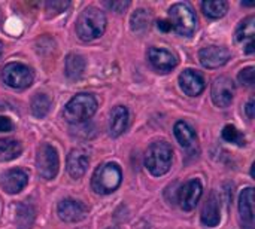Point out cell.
I'll use <instances>...</instances> for the list:
<instances>
[{
    "instance_id": "1",
    "label": "cell",
    "mask_w": 255,
    "mask_h": 229,
    "mask_svg": "<svg viewBox=\"0 0 255 229\" xmlns=\"http://www.w3.org/2000/svg\"><path fill=\"white\" fill-rule=\"evenodd\" d=\"M106 30V16L105 13L93 6L85 7L76 21V33L81 40L90 42L99 39Z\"/></svg>"
},
{
    "instance_id": "2",
    "label": "cell",
    "mask_w": 255,
    "mask_h": 229,
    "mask_svg": "<svg viewBox=\"0 0 255 229\" xmlns=\"http://www.w3.org/2000/svg\"><path fill=\"white\" fill-rule=\"evenodd\" d=\"M173 151L166 142L152 143L145 153V167L152 176H163L170 170Z\"/></svg>"
},
{
    "instance_id": "3",
    "label": "cell",
    "mask_w": 255,
    "mask_h": 229,
    "mask_svg": "<svg viewBox=\"0 0 255 229\" xmlns=\"http://www.w3.org/2000/svg\"><path fill=\"white\" fill-rule=\"evenodd\" d=\"M97 110V100L91 94L75 95L64 107L63 116L70 124H84Z\"/></svg>"
},
{
    "instance_id": "4",
    "label": "cell",
    "mask_w": 255,
    "mask_h": 229,
    "mask_svg": "<svg viewBox=\"0 0 255 229\" xmlns=\"http://www.w3.org/2000/svg\"><path fill=\"white\" fill-rule=\"evenodd\" d=\"M121 185V170L117 164L108 162L96 168L93 179H91V188L96 194L108 195L118 189Z\"/></svg>"
},
{
    "instance_id": "5",
    "label": "cell",
    "mask_w": 255,
    "mask_h": 229,
    "mask_svg": "<svg viewBox=\"0 0 255 229\" xmlns=\"http://www.w3.org/2000/svg\"><path fill=\"white\" fill-rule=\"evenodd\" d=\"M172 28L179 36H191L197 27V18L187 3H175L169 9Z\"/></svg>"
},
{
    "instance_id": "6",
    "label": "cell",
    "mask_w": 255,
    "mask_h": 229,
    "mask_svg": "<svg viewBox=\"0 0 255 229\" xmlns=\"http://www.w3.org/2000/svg\"><path fill=\"white\" fill-rule=\"evenodd\" d=\"M36 167H37V173L45 180H52L57 176L60 161H58V155L54 146L48 143L39 146L37 155H36Z\"/></svg>"
},
{
    "instance_id": "7",
    "label": "cell",
    "mask_w": 255,
    "mask_h": 229,
    "mask_svg": "<svg viewBox=\"0 0 255 229\" xmlns=\"http://www.w3.org/2000/svg\"><path fill=\"white\" fill-rule=\"evenodd\" d=\"M1 80L10 88L24 89L31 85L33 73L21 63H9L1 69Z\"/></svg>"
},
{
    "instance_id": "8",
    "label": "cell",
    "mask_w": 255,
    "mask_h": 229,
    "mask_svg": "<svg viewBox=\"0 0 255 229\" xmlns=\"http://www.w3.org/2000/svg\"><path fill=\"white\" fill-rule=\"evenodd\" d=\"M211 95H212V101H214L215 106H218L221 109H226L233 101V97H235V83L232 82V79H229L226 76L218 77V79H215V82L212 85Z\"/></svg>"
},
{
    "instance_id": "9",
    "label": "cell",
    "mask_w": 255,
    "mask_h": 229,
    "mask_svg": "<svg viewBox=\"0 0 255 229\" xmlns=\"http://www.w3.org/2000/svg\"><path fill=\"white\" fill-rule=\"evenodd\" d=\"M202 192H203L202 183L197 179H193V180L184 183L178 191V203H179L181 209L185 212L194 210L202 197Z\"/></svg>"
},
{
    "instance_id": "10",
    "label": "cell",
    "mask_w": 255,
    "mask_h": 229,
    "mask_svg": "<svg viewBox=\"0 0 255 229\" xmlns=\"http://www.w3.org/2000/svg\"><path fill=\"white\" fill-rule=\"evenodd\" d=\"M57 213L61 221L73 224V222H79V221L85 219V216L88 215V209L84 203H81L78 200L66 198L58 203Z\"/></svg>"
},
{
    "instance_id": "11",
    "label": "cell",
    "mask_w": 255,
    "mask_h": 229,
    "mask_svg": "<svg viewBox=\"0 0 255 229\" xmlns=\"http://www.w3.org/2000/svg\"><path fill=\"white\" fill-rule=\"evenodd\" d=\"M199 60L206 69H218L230 60V51L223 46H206L200 49Z\"/></svg>"
},
{
    "instance_id": "12",
    "label": "cell",
    "mask_w": 255,
    "mask_h": 229,
    "mask_svg": "<svg viewBox=\"0 0 255 229\" xmlns=\"http://www.w3.org/2000/svg\"><path fill=\"white\" fill-rule=\"evenodd\" d=\"M239 215L242 229H254V189L247 188L239 195Z\"/></svg>"
},
{
    "instance_id": "13",
    "label": "cell",
    "mask_w": 255,
    "mask_h": 229,
    "mask_svg": "<svg viewBox=\"0 0 255 229\" xmlns=\"http://www.w3.org/2000/svg\"><path fill=\"white\" fill-rule=\"evenodd\" d=\"M179 85H181V89L187 95L196 97V95L203 92V89H205V79H203V76L199 72L187 69V70H184L179 75Z\"/></svg>"
},
{
    "instance_id": "14",
    "label": "cell",
    "mask_w": 255,
    "mask_h": 229,
    "mask_svg": "<svg viewBox=\"0 0 255 229\" xmlns=\"http://www.w3.org/2000/svg\"><path fill=\"white\" fill-rule=\"evenodd\" d=\"M28 182V176L22 170H9L0 177V186L7 194H18L21 192Z\"/></svg>"
},
{
    "instance_id": "15",
    "label": "cell",
    "mask_w": 255,
    "mask_h": 229,
    "mask_svg": "<svg viewBox=\"0 0 255 229\" xmlns=\"http://www.w3.org/2000/svg\"><path fill=\"white\" fill-rule=\"evenodd\" d=\"M90 165V156L84 149H73L67 156V171L73 179L82 177Z\"/></svg>"
},
{
    "instance_id": "16",
    "label": "cell",
    "mask_w": 255,
    "mask_h": 229,
    "mask_svg": "<svg viewBox=\"0 0 255 229\" xmlns=\"http://www.w3.org/2000/svg\"><path fill=\"white\" fill-rule=\"evenodd\" d=\"M148 58H149L151 64L160 72H170L172 69H175L178 66L176 57L166 49L151 48L148 51Z\"/></svg>"
},
{
    "instance_id": "17",
    "label": "cell",
    "mask_w": 255,
    "mask_h": 229,
    "mask_svg": "<svg viewBox=\"0 0 255 229\" xmlns=\"http://www.w3.org/2000/svg\"><path fill=\"white\" fill-rule=\"evenodd\" d=\"M254 30H255V18L254 16H248L245 18L238 30H236V40L244 43V49L247 54H253L254 52Z\"/></svg>"
},
{
    "instance_id": "18",
    "label": "cell",
    "mask_w": 255,
    "mask_h": 229,
    "mask_svg": "<svg viewBox=\"0 0 255 229\" xmlns=\"http://www.w3.org/2000/svg\"><path fill=\"white\" fill-rule=\"evenodd\" d=\"M221 221V207H220V200L215 194H211V197L206 200L203 210H202V222L209 227L214 228L220 224Z\"/></svg>"
},
{
    "instance_id": "19",
    "label": "cell",
    "mask_w": 255,
    "mask_h": 229,
    "mask_svg": "<svg viewBox=\"0 0 255 229\" xmlns=\"http://www.w3.org/2000/svg\"><path fill=\"white\" fill-rule=\"evenodd\" d=\"M128 110L124 106H117L114 107V110L111 112V121H109V131L112 137H118L121 136L127 127H128Z\"/></svg>"
},
{
    "instance_id": "20",
    "label": "cell",
    "mask_w": 255,
    "mask_h": 229,
    "mask_svg": "<svg viewBox=\"0 0 255 229\" xmlns=\"http://www.w3.org/2000/svg\"><path fill=\"white\" fill-rule=\"evenodd\" d=\"M173 131H175L176 140L179 142V145L182 148L188 149V148H191L196 143V133H194V130L187 122H184V121L176 122Z\"/></svg>"
},
{
    "instance_id": "21",
    "label": "cell",
    "mask_w": 255,
    "mask_h": 229,
    "mask_svg": "<svg viewBox=\"0 0 255 229\" xmlns=\"http://www.w3.org/2000/svg\"><path fill=\"white\" fill-rule=\"evenodd\" d=\"M22 152V146L15 139H0V161H12Z\"/></svg>"
},
{
    "instance_id": "22",
    "label": "cell",
    "mask_w": 255,
    "mask_h": 229,
    "mask_svg": "<svg viewBox=\"0 0 255 229\" xmlns=\"http://www.w3.org/2000/svg\"><path fill=\"white\" fill-rule=\"evenodd\" d=\"M85 70V60L78 54H70L66 58V76L69 79H79Z\"/></svg>"
},
{
    "instance_id": "23",
    "label": "cell",
    "mask_w": 255,
    "mask_h": 229,
    "mask_svg": "<svg viewBox=\"0 0 255 229\" xmlns=\"http://www.w3.org/2000/svg\"><path fill=\"white\" fill-rule=\"evenodd\" d=\"M151 21H152V16L148 10L145 9H137L133 15H131V19H130V24H131V30L134 33H145L149 25H151Z\"/></svg>"
},
{
    "instance_id": "24",
    "label": "cell",
    "mask_w": 255,
    "mask_h": 229,
    "mask_svg": "<svg viewBox=\"0 0 255 229\" xmlns=\"http://www.w3.org/2000/svg\"><path fill=\"white\" fill-rule=\"evenodd\" d=\"M202 9L209 18H221L226 15L229 4L224 0H206L202 3Z\"/></svg>"
},
{
    "instance_id": "25",
    "label": "cell",
    "mask_w": 255,
    "mask_h": 229,
    "mask_svg": "<svg viewBox=\"0 0 255 229\" xmlns=\"http://www.w3.org/2000/svg\"><path fill=\"white\" fill-rule=\"evenodd\" d=\"M31 113L36 118H43L51 109V98L46 94H36L31 100Z\"/></svg>"
},
{
    "instance_id": "26",
    "label": "cell",
    "mask_w": 255,
    "mask_h": 229,
    "mask_svg": "<svg viewBox=\"0 0 255 229\" xmlns=\"http://www.w3.org/2000/svg\"><path fill=\"white\" fill-rule=\"evenodd\" d=\"M223 139L229 143H235V145H239V146H244L245 145V136L235 127V125H226L224 130H223Z\"/></svg>"
},
{
    "instance_id": "27",
    "label": "cell",
    "mask_w": 255,
    "mask_h": 229,
    "mask_svg": "<svg viewBox=\"0 0 255 229\" xmlns=\"http://www.w3.org/2000/svg\"><path fill=\"white\" fill-rule=\"evenodd\" d=\"M69 1H64V0H52V1H46L45 4V9L48 12V16H54L60 12H64L66 7H69Z\"/></svg>"
},
{
    "instance_id": "28",
    "label": "cell",
    "mask_w": 255,
    "mask_h": 229,
    "mask_svg": "<svg viewBox=\"0 0 255 229\" xmlns=\"http://www.w3.org/2000/svg\"><path fill=\"white\" fill-rule=\"evenodd\" d=\"M254 77H255V69L254 67H247L244 70H241L238 79L244 86H253L254 85Z\"/></svg>"
},
{
    "instance_id": "29",
    "label": "cell",
    "mask_w": 255,
    "mask_h": 229,
    "mask_svg": "<svg viewBox=\"0 0 255 229\" xmlns=\"http://www.w3.org/2000/svg\"><path fill=\"white\" fill-rule=\"evenodd\" d=\"M106 6L109 9H112L114 12H124V9H127L130 6V1H106Z\"/></svg>"
},
{
    "instance_id": "30",
    "label": "cell",
    "mask_w": 255,
    "mask_h": 229,
    "mask_svg": "<svg viewBox=\"0 0 255 229\" xmlns=\"http://www.w3.org/2000/svg\"><path fill=\"white\" fill-rule=\"evenodd\" d=\"M13 130V124L9 118L0 116V133H9Z\"/></svg>"
},
{
    "instance_id": "31",
    "label": "cell",
    "mask_w": 255,
    "mask_h": 229,
    "mask_svg": "<svg viewBox=\"0 0 255 229\" xmlns=\"http://www.w3.org/2000/svg\"><path fill=\"white\" fill-rule=\"evenodd\" d=\"M245 112H247V116L250 119H254V98H250L247 106H245Z\"/></svg>"
},
{
    "instance_id": "32",
    "label": "cell",
    "mask_w": 255,
    "mask_h": 229,
    "mask_svg": "<svg viewBox=\"0 0 255 229\" xmlns=\"http://www.w3.org/2000/svg\"><path fill=\"white\" fill-rule=\"evenodd\" d=\"M158 30L164 31V33H169V31L172 30V24H170V21H167V19H161V21H158Z\"/></svg>"
},
{
    "instance_id": "33",
    "label": "cell",
    "mask_w": 255,
    "mask_h": 229,
    "mask_svg": "<svg viewBox=\"0 0 255 229\" xmlns=\"http://www.w3.org/2000/svg\"><path fill=\"white\" fill-rule=\"evenodd\" d=\"M1 55H3V43L0 42V58H1Z\"/></svg>"
},
{
    "instance_id": "34",
    "label": "cell",
    "mask_w": 255,
    "mask_h": 229,
    "mask_svg": "<svg viewBox=\"0 0 255 229\" xmlns=\"http://www.w3.org/2000/svg\"><path fill=\"white\" fill-rule=\"evenodd\" d=\"M0 109H1V107H0Z\"/></svg>"
}]
</instances>
